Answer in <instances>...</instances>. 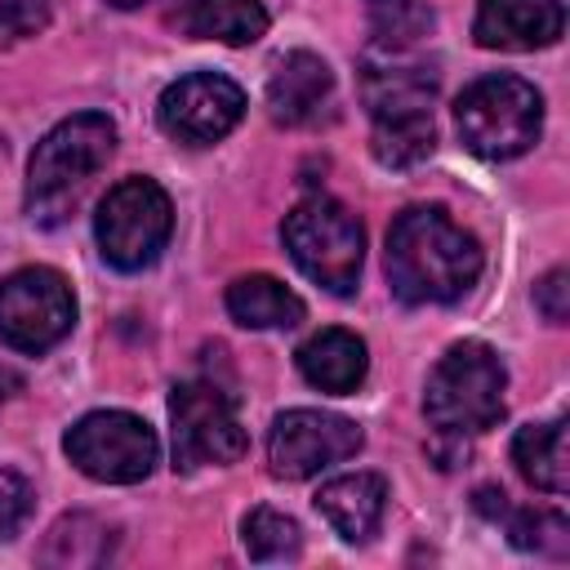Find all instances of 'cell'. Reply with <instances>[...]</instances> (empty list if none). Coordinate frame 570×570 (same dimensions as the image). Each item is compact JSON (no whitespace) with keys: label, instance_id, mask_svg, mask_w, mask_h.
Returning a JSON list of instances; mask_svg holds the SVG:
<instances>
[{"label":"cell","instance_id":"3","mask_svg":"<svg viewBox=\"0 0 570 570\" xmlns=\"http://www.w3.org/2000/svg\"><path fill=\"white\" fill-rule=\"evenodd\" d=\"M503 392L508 370L494 356V347L481 338H463L445 347V356L432 365L423 414L441 436H476L503 419Z\"/></svg>","mask_w":570,"mask_h":570},{"label":"cell","instance_id":"10","mask_svg":"<svg viewBox=\"0 0 570 570\" xmlns=\"http://www.w3.org/2000/svg\"><path fill=\"white\" fill-rule=\"evenodd\" d=\"M361 445H365L361 428L343 414L285 410V414H276V423L267 432V463H272V476L303 481V476H316V472L352 459Z\"/></svg>","mask_w":570,"mask_h":570},{"label":"cell","instance_id":"9","mask_svg":"<svg viewBox=\"0 0 570 570\" xmlns=\"http://www.w3.org/2000/svg\"><path fill=\"white\" fill-rule=\"evenodd\" d=\"M76 325V294L53 267H18L0 281V343L27 356L49 352Z\"/></svg>","mask_w":570,"mask_h":570},{"label":"cell","instance_id":"22","mask_svg":"<svg viewBox=\"0 0 570 570\" xmlns=\"http://www.w3.org/2000/svg\"><path fill=\"white\" fill-rule=\"evenodd\" d=\"M370 4V27H374V40L383 49H405L414 36L428 31L432 13L423 9V0H365Z\"/></svg>","mask_w":570,"mask_h":570},{"label":"cell","instance_id":"4","mask_svg":"<svg viewBox=\"0 0 570 570\" xmlns=\"http://www.w3.org/2000/svg\"><path fill=\"white\" fill-rule=\"evenodd\" d=\"M459 138L481 160H512L539 142L543 98L521 76H481L454 102Z\"/></svg>","mask_w":570,"mask_h":570},{"label":"cell","instance_id":"8","mask_svg":"<svg viewBox=\"0 0 570 570\" xmlns=\"http://www.w3.org/2000/svg\"><path fill=\"white\" fill-rule=\"evenodd\" d=\"M169 428H174V468L183 472H196L209 463H236L249 445L232 396L209 379L174 383Z\"/></svg>","mask_w":570,"mask_h":570},{"label":"cell","instance_id":"19","mask_svg":"<svg viewBox=\"0 0 570 570\" xmlns=\"http://www.w3.org/2000/svg\"><path fill=\"white\" fill-rule=\"evenodd\" d=\"M374 134V160L387 169H410L419 160L432 156L436 147V129H432V107H414V111H387V116H370Z\"/></svg>","mask_w":570,"mask_h":570},{"label":"cell","instance_id":"26","mask_svg":"<svg viewBox=\"0 0 570 570\" xmlns=\"http://www.w3.org/2000/svg\"><path fill=\"white\" fill-rule=\"evenodd\" d=\"M18 387H22V379H18L13 370H4V365H0V405H4V401H9Z\"/></svg>","mask_w":570,"mask_h":570},{"label":"cell","instance_id":"23","mask_svg":"<svg viewBox=\"0 0 570 570\" xmlns=\"http://www.w3.org/2000/svg\"><path fill=\"white\" fill-rule=\"evenodd\" d=\"M45 22H49L45 0H0V49L36 36Z\"/></svg>","mask_w":570,"mask_h":570},{"label":"cell","instance_id":"6","mask_svg":"<svg viewBox=\"0 0 570 570\" xmlns=\"http://www.w3.org/2000/svg\"><path fill=\"white\" fill-rule=\"evenodd\" d=\"M174 232V205L160 183L151 178H120L94 218L98 249L120 272H142L160 258L165 240Z\"/></svg>","mask_w":570,"mask_h":570},{"label":"cell","instance_id":"21","mask_svg":"<svg viewBox=\"0 0 570 570\" xmlns=\"http://www.w3.org/2000/svg\"><path fill=\"white\" fill-rule=\"evenodd\" d=\"M508 534L521 552H548V557H566L570 548V525L561 512L552 508H525L508 517Z\"/></svg>","mask_w":570,"mask_h":570},{"label":"cell","instance_id":"24","mask_svg":"<svg viewBox=\"0 0 570 570\" xmlns=\"http://www.w3.org/2000/svg\"><path fill=\"white\" fill-rule=\"evenodd\" d=\"M27 512H31V485L18 472L0 468V543L27 521Z\"/></svg>","mask_w":570,"mask_h":570},{"label":"cell","instance_id":"18","mask_svg":"<svg viewBox=\"0 0 570 570\" xmlns=\"http://www.w3.org/2000/svg\"><path fill=\"white\" fill-rule=\"evenodd\" d=\"M183 27L196 40L254 45L267 31V9H263V0H187Z\"/></svg>","mask_w":570,"mask_h":570},{"label":"cell","instance_id":"12","mask_svg":"<svg viewBox=\"0 0 570 570\" xmlns=\"http://www.w3.org/2000/svg\"><path fill=\"white\" fill-rule=\"evenodd\" d=\"M561 27H566L561 0H481L472 36L481 49L525 53V49L557 45Z\"/></svg>","mask_w":570,"mask_h":570},{"label":"cell","instance_id":"2","mask_svg":"<svg viewBox=\"0 0 570 570\" xmlns=\"http://www.w3.org/2000/svg\"><path fill=\"white\" fill-rule=\"evenodd\" d=\"M116 151V125L102 111H76L58 120L31 151L27 165V214L58 227Z\"/></svg>","mask_w":570,"mask_h":570},{"label":"cell","instance_id":"11","mask_svg":"<svg viewBox=\"0 0 570 570\" xmlns=\"http://www.w3.org/2000/svg\"><path fill=\"white\" fill-rule=\"evenodd\" d=\"M240 116H245V89L218 71L178 76L156 102L160 129L187 147H209L227 138L240 125Z\"/></svg>","mask_w":570,"mask_h":570},{"label":"cell","instance_id":"16","mask_svg":"<svg viewBox=\"0 0 570 570\" xmlns=\"http://www.w3.org/2000/svg\"><path fill=\"white\" fill-rule=\"evenodd\" d=\"M223 303H227V316L245 330H289V325L303 321V298L289 285H281L276 276H263V272L236 276L227 285Z\"/></svg>","mask_w":570,"mask_h":570},{"label":"cell","instance_id":"14","mask_svg":"<svg viewBox=\"0 0 570 570\" xmlns=\"http://www.w3.org/2000/svg\"><path fill=\"white\" fill-rule=\"evenodd\" d=\"M316 512L334 525L338 539L347 543H365L383 512H387V481L379 472H347V476H334L321 485L316 494Z\"/></svg>","mask_w":570,"mask_h":570},{"label":"cell","instance_id":"25","mask_svg":"<svg viewBox=\"0 0 570 570\" xmlns=\"http://www.w3.org/2000/svg\"><path fill=\"white\" fill-rule=\"evenodd\" d=\"M534 307H539L552 325H561V321L570 316V285H566V272H561V267H552V272L534 285Z\"/></svg>","mask_w":570,"mask_h":570},{"label":"cell","instance_id":"5","mask_svg":"<svg viewBox=\"0 0 570 570\" xmlns=\"http://www.w3.org/2000/svg\"><path fill=\"white\" fill-rule=\"evenodd\" d=\"M281 240H285L294 267L312 285H321L330 294L356 289L361 258H365V232L347 205H338L330 196L298 200L281 223Z\"/></svg>","mask_w":570,"mask_h":570},{"label":"cell","instance_id":"17","mask_svg":"<svg viewBox=\"0 0 570 570\" xmlns=\"http://www.w3.org/2000/svg\"><path fill=\"white\" fill-rule=\"evenodd\" d=\"M512 463L517 472L548 494H566L570 485V454H566V419L548 423H525L512 436Z\"/></svg>","mask_w":570,"mask_h":570},{"label":"cell","instance_id":"27","mask_svg":"<svg viewBox=\"0 0 570 570\" xmlns=\"http://www.w3.org/2000/svg\"><path fill=\"white\" fill-rule=\"evenodd\" d=\"M107 4H116V9H138V4H147V0H107Z\"/></svg>","mask_w":570,"mask_h":570},{"label":"cell","instance_id":"15","mask_svg":"<svg viewBox=\"0 0 570 570\" xmlns=\"http://www.w3.org/2000/svg\"><path fill=\"white\" fill-rule=\"evenodd\" d=\"M294 361H298V374H303L312 387L334 392V396L356 392L361 379H365V370H370L365 343H361L352 330H338V325L316 330V334L294 352Z\"/></svg>","mask_w":570,"mask_h":570},{"label":"cell","instance_id":"7","mask_svg":"<svg viewBox=\"0 0 570 570\" xmlns=\"http://www.w3.org/2000/svg\"><path fill=\"white\" fill-rule=\"evenodd\" d=\"M62 450L89 481H102V485H134L151 476L160 459L156 432L129 410H94L76 419L62 436Z\"/></svg>","mask_w":570,"mask_h":570},{"label":"cell","instance_id":"20","mask_svg":"<svg viewBox=\"0 0 570 570\" xmlns=\"http://www.w3.org/2000/svg\"><path fill=\"white\" fill-rule=\"evenodd\" d=\"M240 543L254 561H294L303 548V534H298L294 517H285L276 508H254L240 521Z\"/></svg>","mask_w":570,"mask_h":570},{"label":"cell","instance_id":"13","mask_svg":"<svg viewBox=\"0 0 570 570\" xmlns=\"http://www.w3.org/2000/svg\"><path fill=\"white\" fill-rule=\"evenodd\" d=\"M334 102V71L325 58L294 49L272 67L267 80V111L276 125H316Z\"/></svg>","mask_w":570,"mask_h":570},{"label":"cell","instance_id":"1","mask_svg":"<svg viewBox=\"0 0 570 570\" xmlns=\"http://www.w3.org/2000/svg\"><path fill=\"white\" fill-rule=\"evenodd\" d=\"M383 267L392 294L410 307H423L463 298L476 285L485 254L476 236L463 232L441 205H410L387 227Z\"/></svg>","mask_w":570,"mask_h":570}]
</instances>
